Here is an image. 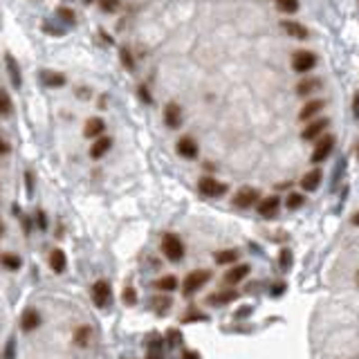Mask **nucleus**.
Masks as SVG:
<instances>
[{"label":"nucleus","instance_id":"nucleus-1","mask_svg":"<svg viewBox=\"0 0 359 359\" xmlns=\"http://www.w3.org/2000/svg\"><path fill=\"white\" fill-rule=\"evenodd\" d=\"M162 251H164V256L171 260V263H180V260L184 258V242L180 240V236H175V233H164V238H162Z\"/></svg>","mask_w":359,"mask_h":359},{"label":"nucleus","instance_id":"nucleus-2","mask_svg":"<svg viewBox=\"0 0 359 359\" xmlns=\"http://www.w3.org/2000/svg\"><path fill=\"white\" fill-rule=\"evenodd\" d=\"M211 278V272L209 269H193L191 274H186V278H184V285H182V292L184 294H195L197 290H200L204 283H209Z\"/></svg>","mask_w":359,"mask_h":359},{"label":"nucleus","instance_id":"nucleus-3","mask_svg":"<svg viewBox=\"0 0 359 359\" xmlns=\"http://www.w3.org/2000/svg\"><path fill=\"white\" fill-rule=\"evenodd\" d=\"M197 188H200V193L202 195H206V197H220V195H224L227 193V184H222L220 180H215V178H200V182H197Z\"/></svg>","mask_w":359,"mask_h":359},{"label":"nucleus","instance_id":"nucleus-4","mask_svg":"<svg viewBox=\"0 0 359 359\" xmlns=\"http://www.w3.org/2000/svg\"><path fill=\"white\" fill-rule=\"evenodd\" d=\"M258 197H260V193H258V188H254V186H242V188H238V193L233 195V206H238V209H249V206H254L256 202H258Z\"/></svg>","mask_w":359,"mask_h":359},{"label":"nucleus","instance_id":"nucleus-5","mask_svg":"<svg viewBox=\"0 0 359 359\" xmlns=\"http://www.w3.org/2000/svg\"><path fill=\"white\" fill-rule=\"evenodd\" d=\"M314 63H317V56H314L312 52H305V49H301V52H296L294 56H292V67H294V72H299V74L310 72L314 67Z\"/></svg>","mask_w":359,"mask_h":359},{"label":"nucleus","instance_id":"nucleus-6","mask_svg":"<svg viewBox=\"0 0 359 359\" xmlns=\"http://www.w3.org/2000/svg\"><path fill=\"white\" fill-rule=\"evenodd\" d=\"M112 292H110V285H108V281H103V278H99L97 283L92 285V301L97 308H106L108 301H110Z\"/></svg>","mask_w":359,"mask_h":359},{"label":"nucleus","instance_id":"nucleus-7","mask_svg":"<svg viewBox=\"0 0 359 359\" xmlns=\"http://www.w3.org/2000/svg\"><path fill=\"white\" fill-rule=\"evenodd\" d=\"M332 148H335V137L332 135H326V137H321L319 139V144L314 146V151H312V162H323V160H328V155L332 153Z\"/></svg>","mask_w":359,"mask_h":359},{"label":"nucleus","instance_id":"nucleus-8","mask_svg":"<svg viewBox=\"0 0 359 359\" xmlns=\"http://www.w3.org/2000/svg\"><path fill=\"white\" fill-rule=\"evenodd\" d=\"M164 124L169 126V128H180L182 126V108L178 106V103H166L164 108Z\"/></svg>","mask_w":359,"mask_h":359},{"label":"nucleus","instance_id":"nucleus-9","mask_svg":"<svg viewBox=\"0 0 359 359\" xmlns=\"http://www.w3.org/2000/svg\"><path fill=\"white\" fill-rule=\"evenodd\" d=\"M178 153L186 160H193V157H197V142L188 135H184V137L178 139Z\"/></svg>","mask_w":359,"mask_h":359},{"label":"nucleus","instance_id":"nucleus-10","mask_svg":"<svg viewBox=\"0 0 359 359\" xmlns=\"http://www.w3.org/2000/svg\"><path fill=\"white\" fill-rule=\"evenodd\" d=\"M278 206H281V200H278L276 195H269L258 202V213L263 215V218H274V215L278 213Z\"/></svg>","mask_w":359,"mask_h":359},{"label":"nucleus","instance_id":"nucleus-11","mask_svg":"<svg viewBox=\"0 0 359 359\" xmlns=\"http://www.w3.org/2000/svg\"><path fill=\"white\" fill-rule=\"evenodd\" d=\"M328 124H330V121H328L326 117H321V119H314V121H310V124L303 128V133H301V137H303V139H314V137H319V135H321L323 130L328 128Z\"/></svg>","mask_w":359,"mask_h":359},{"label":"nucleus","instance_id":"nucleus-12","mask_svg":"<svg viewBox=\"0 0 359 359\" xmlns=\"http://www.w3.org/2000/svg\"><path fill=\"white\" fill-rule=\"evenodd\" d=\"M247 274H249V265H247V263H240V265L231 267L227 274H224V283H227V285H236V283L245 281Z\"/></svg>","mask_w":359,"mask_h":359},{"label":"nucleus","instance_id":"nucleus-13","mask_svg":"<svg viewBox=\"0 0 359 359\" xmlns=\"http://www.w3.org/2000/svg\"><path fill=\"white\" fill-rule=\"evenodd\" d=\"M321 180H323L321 169H312V171H308V173L303 175V180H301V188H303V191H317L319 184H321Z\"/></svg>","mask_w":359,"mask_h":359},{"label":"nucleus","instance_id":"nucleus-14","mask_svg":"<svg viewBox=\"0 0 359 359\" xmlns=\"http://www.w3.org/2000/svg\"><path fill=\"white\" fill-rule=\"evenodd\" d=\"M323 106H326V101H323V99H312V101H308L303 108H301L299 119H303V121L312 119V117L317 115V112H321V110H323Z\"/></svg>","mask_w":359,"mask_h":359},{"label":"nucleus","instance_id":"nucleus-15","mask_svg":"<svg viewBox=\"0 0 359 359\" xmlns=\"http://www.w3.org/2000/svg\"><path fill=\"white\" fill-rule=\"evenodd\" d=\"M49 267L54 269L56 274H63L65 272V267H67V256H65V251L63 249H52V254H49Z\"/></svg>","mask_w":359,"mask_h":359},{"label":"nucleus","instance_id":"nucleus-16","mask_svg":"<svg viewBox=\"0 0 359 359\" xmlns=\"http://www.w3.org/2000/svg\"><path fill=\"white\" fill-rule=\"evenodd\" d=\"M238 299V292L236 290H220V292H213V294L209 296V303L211 305H227V303H231V301H236Z\"/></svg>","mask_w":359,"mask_h":359},{"label":"nucleus","instance_id":"nucleus-17","mask_svg":"<svg viewBox=\"0 0 359 359\" xmlns=\"http://www.w3.org/2000/svg\"><path fill=\"white\" fill-rule=\"evenodd\" d=\"M38 326H40V314L36 312V310H27V312L20 317V328H22L25 332L36 330Z\"/></svg>","mask_w":359,"mask_h":359},{"label":"nucleus","instance_id":"nucleus-18","mask_svg":"<svg viewBox=\"0 0 359 359\" xmlns=\"http://www.w3.org/2000/svg\"><path fill=\"white\" fill-rule=\"evenodd\" d=\"M106 130V124H103L101 117H92V119L85 121V128H83V135L85 137H99V135Z\"/></svg>","mask_w":359,"mask_h":359},{"label":"nucleus","instance_id":"nucleus-19","mask_svg":"<svg viewBox=\"0 0 359 359\" xmlns=\"http://www.w3.org/2000/svg\"><path fill=\"white\" fill-rule=\"evenodd\" d=\"M110 146H112L110 137H99L97 142L92 144V148H90V157H92V160H99V157H103L108 151H110Z\"/></svg>","mask_w":359,"mask_h":359},{"label":"nucleus","instance_id":"nucleus-20","mask_svg":"<svg viewBox=\"0 0 359 359\" xmlns=\"http://www.w3.org/2000/svg\"><path fill=\"white\" fill-rule=\"evenodd\" d=\"M283 25V29L287 31V34L292 36V38H299V40H303V38H308V34L310 31L305 29L303 25H301V22H292V20H283L281 22Z\"/></svg>","mask_w":359,"mask_h":359},{"label":"nucleus","instance_id":"nucleus-21","mask_svg":"<svg viewBox=\"0 0 359 359\" xmlns=\"http://www.w3.org/2000/svg\"><path fill=\"white\" fill-rule=\"evenodd\" d=\"M238 258H240L238 249H220V251H215V256H213L215 265H233V263H238Z\"/></svg>","mask_w":359,"mask_h":359},{"label":"nucleus","instance_id":"nucleus-22","mask_svg":"<svg viewBox=\"0 0 359 359\" xmlns=\"http://www.w3.org/2000/svg\"><path fill=\"white\" fill-rule=\"evenodd\" d=\"M319 88H321V81L319 79H303L299 85H296V94H299V97H308V94L317 92Z\"/></svg>","mask_w":359,"mask_h":359},{"label":"nucleus","instance_id":"nucleus-23","mask_svg":"<svg viewBox=\"0 0 359 359\" xmlns=\"http://www.w3.org/2000/svg\"><path fill=\"white\" fill-rule=\"evenodd\" d=\"M7 70H9V79H11L13 88H20V70H18L16 61H13L11 54H7Z\"/></svg>","mask_w":359,"mask_h":359},{"label":"nucleus","instance_id":"nucleus-24","mask_svg":"<svg viewBox=\"0 0 359 359\" xmlns=\"http://www.w3.org/2000/svg\"><path fill=\"white\" fill-rule=\"evenodd\" d=\"M151 305H153V310H155L157 314H164V312H169V310H171L173 299H171V296H155Z\"/></svg>","mask_w":359,"mask_h":359},{"label":"nucleus","instance_id":"nucleus-25","mask_svg":"<svg viewBox=\"0 0 359 359\" xmlns=\"http://www.w3.org/2000/svg\"><path fill=\"white\" fill-rule=\"evenodd\" d=\"M90 337H92V328H90V326H81L79 330L74 332V344L83 348V346L90 344Z\"/></svg>","mask_w":359,"mask_h":359},{"label":"nucleus","instance_id":"nucleus-26","mask_svg":"<svg viewBox=\"0 0 359 359\" xmlns=\"http://www.w3.org/2000/svg\"><path fill=\"white\" fill-rule=\"evenodd\" d=\"M155 285L160 287V290H164V292H173L175 287H178V278H175V276H171V274H169V276L157 278V281H155Z\"/></svg>","mask_w":359,"mask_h":359},{"label":"nucleus","instance_id":"nucleus-27","mask_svg":"<svg viewBox=\"0 0 359 359\" xmlns=\"http://www.w3.org/2000/svg\"><path fill=\"white\" fill-rule=\"evenodd\" d=\"M43 81L47 85H54V88H61L63 83H65V76L58 74V72H45L43 74Z\"/></svg>","mask_w":359,"mask_h":359},{"label":"nucleus","instance_id":"nucleus-28","mask_svg":"<svg viewBox=\"0 0 359 359\" xmlns=\"http://www.w3.org/2000/svg\"><path fill=\"white\" fill-rule=\"evenodd\" d=\"M0 115L2 117H9L11 115V99L4 90H0Z\"/></svg>","mask_w":359,"mask_h":359},{"label":"nucleus","instance_id":"nucleus-29","mask_svg":"<svg viewBox=\"0 0 359 359\" xmlns=\"http://www.w3.org/2000/svg\"><path fill=\"white\" fill-rule=\"evenodd\" d=\"M303 202H305V197L301 195V193H290L287 200H285V204H287V209H301Z\"/></svg>","mask_w":359,"mask_h":359},{"label":"nucleus","instance_id":"nucleus-30","mask_svg":"<svg viewBox=\"0 0 359 359\" xmlns=\"http://www.w3.org/2000/svg\"><path fill=\"white\" fill-rule=\"evenodd\" d=\"M278 9L285 13H294L296 9H299V0H276Z\"/></svg>","mask_w":359,"mask_h":359},{"label":"nucleus","instance_id":"nucleus-31","mask_svg":"<svg viewBox=\"0 0 359 359\" xmlns=\"http://www.w3.org/2000/svg\"><path fill=\"white\" fill-rule=\"evenodd\" d=\"M0 260H2L9 269H18V267H20V258H18V256H13V254H2V256H0Z\"/></svg>","mask_w":359,"mask_h":359},{"label":"nucleus","instance_id":"nucleus-32","mask_svg":"<svg viewBox=\"0 0 359 359\" xmlns=\"http://www.w3.org/2000/svg\"><path fill=\"white\" fill-rule=\"evenodd\" d=\"M278 263H281V269H290L292 267V251L290 249H281V254H278Z\"/></svg>","mask_w":359,"mask_h":359},{"label":"nucleus","instance_id":"nucleus-33","mask_svg":"<svg viewBox=\"0 0 359 359\" xmlns=\"http://www.w3.org/2000/svg\"><path fill=\"white\" fill-rule=\"evenodd\" d=\"M124 303L126 305H135V303H137V292H135L133 287H126V290H124Z\"/></svg>","mask_w":359,"mask_h":359},{"label":"nucleus","instance_id":"nucleus-34","mask_svg":"<svg viewBox=\"0 0 359 359\" xmlns=\"http://www.w3.org/2000/svg\"><path fill=\"white\" fill-rule=\"evenodd\" d=\"M121 63H124L128 70H133V67H135V61H133V56H130L128 49H121Z\"/></svg>","mask_w":359,"mask_h":359},{"label":"nucleus","instance_id":"nucleus-35","mask_svg":"<svg viewBox=\"0 0 359 359\" xmlns=\"http://www.w3.org/2000/svg\"><path fill=\"white\" fill-rule=\"evenodd\" d=\"M56 13H58V16H61V18H63V20H65V22H74V13H72V11H70V9H65V7H61V9H58V11H56Z\"/></svg>","mask_w":359,"mask_h":359},{"label":"nucleus","instance_id":"nucleus-36","mask_svg":"<svg viewBox=\"0 0 359 359\" xmlns=\"http://www.w3.org/2000/svg\"><path fill=\"white\" fill-rule=\"evenodd\" d=\"M137 92H139V99H142L144 103H151V101H153V99H151V92H148V88H146V85H139V90H137Z\"/></svg>","mask_w":359,"mask_h":359},{"label":"nucleus","instance_id":"nucleus-37","mask_svg":"<svg viewBox=\"0 0 359 359\" xmlns=\"http://www.w3.org/2000/svg\"><path fill=\"white\" fill-rule=\"evenodd\" d=\"M101 9H103V11H115V9H117V0H101Z\"/></svg>","mask_w":359,"mask_h":359},{"label":"nucleus","instance_id":"nucleus-38","mask_svg":"<svg viewBox=\"0 0 359 359\" xmlns=\"http://www.w3.org/2000/svg\"><path fill=\"white\" fill-rule=\"evenodd\" d=\"M4 359H13V339L7 341V350H4Z\"/></svg>","mask_w":359,"mask_h":359},{"label":"nucleus","instance_id":"nucleus-39","mask_svg":"<svg viewBox=\"0 0 359 359\" xmlns=\"http://www.w3.org/2000/svg\"><path fill=\"white\" fill-rule=\"evenodd\" d=\"M43 29L47 31V34H56V36H61V34H63V29H61V27H52V25H45Z\"/></svg>","mask_w":359,"mask_h":359},{"label":"nucleus","instance_id":"nucleus-40","mask_svg":"<svg viewBox=\"0 0 359 359\" xmlns=\"http://www.w3.org/2000/svg\"><path fill=\"white\" fill-rule=\"evenodd\" d=\"M169 335H171V337H169L171 344H178V341H180V332H178V330H171Z\"/></svg>","mask_w":359,"mask_h":359},{"label":"nucleus","instance_id":"nucleus-41","mask_svg":"<svg viewBox=\"0 0 359 359\" xmlns=\"http://www.w3.org/2000/svg\"><path fill=\"white\" fill-rule=\"evenodd\" d=\"M182 357H184V359H197V355L193 353V350H184V353H182Z\"/></svg>","mask_w":359,"mask_h":359},{"label":"nucleus","instance_id":"nucleus-42","mask_svg":"<svg viewBox=\"0 0 359 359\" xmlns=\"http://www.w3.org/2000/svg\"><path fill=\"white\" fill-rule=\"evenodd\" d=\"M353 110H355V117L359 119V92H357V97H355V106H353Z\"/></svg>","mask_w":359,"mask_h":359},{"label":"nucleus","instance_id":"nucleus-43","mask_svg":"<svg viewBox=\"0 0 359 359\" xmlns=\"http://www.w3.org/2000/svg\"><path fill=\"white\" fill-rule=\"evenodd\" d=\"M25 180H27V193L31 195V173H27V175H25Z\"/></svg>","mask_w":359,"mask_h":359},{"label":"nucleus","instance_id":"nucleus-44","mask_svg":"<svg viewBox=\"0 0 359 359\" xmlns=\"http://www.w3.org/2000/svg\"><path fill=\"white\" fill-rule=\"evenodd\" d=\"M38 224H40V229H47V222H45V215L43 213H38Z\"/></svg>","mask_w":359,"mask_h":359},{"label":"nucleus","instance_id":"nucleus-45","mask_svg":"<svg viewBox=\"0 0 359 359\" xmlns=\"http://www.w3.org/2000/svg\"><path fill=\"white\" fill-rule=\"evenodd\" d=\"M353 224H357V227H359V211L353 215Z\"/></svg>","mask_w":359,"mask_h":359},{"label":"nucleus","instance_id":"nucleus-46","mask_svg":"<svg viewBox=\"0 0 359 359\" xmlns=\"http://www.w3.org/2000/svg\"><path fill=\"white\" fill-rule=\"evenodd\" d=\"M4 151H7V144H4L2 139H0V153H4Z\"/></svg>","mask_w":359,"mask_h":359},{"label":"nucleus","instance_id":"nucleus-47","mask_svg":"<svg viewBox=\"0 0 359 359\" xmlns=\"http://www.w3.org/2000/svg\"><path fill=\"white\" fill-rule=\"evenodd\" d=\"M355 281H357V285H359V269H357V274H355Z\"/></svg>","mask_w":359,"mask_h":359},{"label":"nucleus","instance_id":"nucleus-48","mask_svg":"<svg viewBox=\"0 0 359 359\" xmlns=\"http://www.w3.org/2000/svg\"><path fill=\"white\" fill-rule=\"evenodd\" d=\"M0 233H2V224H0Z\"/></svg>","mask_w":359,"mask_h":359},{"label":"nucleus","instance_id":"nucleus-49","mask_svg":"<svg viewBox=\"0 0 359 359\" xmlns=\"http://www.w3.org/2000/svg\"><path fill=\"white\" fill-rule=\"evenodd\" d=\"M85 2H92V0H85Z\"/></svg>","mask_w":359,"mask_h":359}]
</instances>
